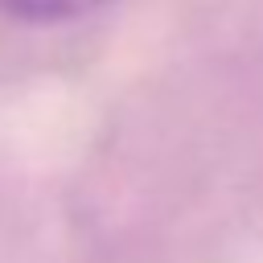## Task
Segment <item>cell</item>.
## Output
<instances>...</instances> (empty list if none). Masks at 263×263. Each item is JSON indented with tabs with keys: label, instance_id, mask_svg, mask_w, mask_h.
Masks as SVG:
<instances>
[{
	"label": "cell",
	"instance_id": "obj_1",
	"mask_svg": "<svg viewBox=\"0 0 263 263\" xmlns=\"http://www.w3.org/2000/svg\"><path fill=\"white\" fill-rule=\"evenodd\" d=\"M107 0H0V12L12 16V21H74V16H86L95 8H103Z\"/></svg>",
	"mask_w": 263,
	"mask_h": 263
}]
</instances>
